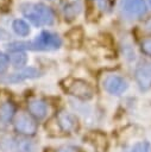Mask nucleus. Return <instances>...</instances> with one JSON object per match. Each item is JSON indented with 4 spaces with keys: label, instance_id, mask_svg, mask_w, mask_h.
I'll return each mask as SVG.
<instances>
[{
    "label": "nucleus",
    "instance_id": "nucleus-12",
    "mask_svg": "<svg viewBox=\"0 0 151 152\" xmlns=\"http://www.w3.org/2000/svg\"><path fill=\"white\" fill-rule=\"evenodd\" d=\"M81 8H82V5L80 1H74V2H70L65 6L64 8V15H65V19L68 20H73L80 12H81Z\"/></svg>",
    "mask_w": 151,
    "mask_h": 152
},
{
    "label": "nucleus",
    "instance_id": "nucleus-19",
    "mask_svg": "<svg viewBox=\"0 0 151 152\" xmlns=\"http://www.w3.org/2000/svg\"><path fill=\"white\" fill-rule=\"evenodd\" d=\"M55 152H80V150L71 145H63V146H59Z\"/></svg>",
    "mask_w": 151,
    "mask_h": 152
},
{
    "label": "nucleus",
    "instance_id": "nucleus-21",
    "mask_svg": "<svg viewBox=\"0 0 151 152\" xmlns=\"http://www.w3.org/2000/svg\"><path fill=\"white\" fill-rule=\"evenodd\" d=\"M149 1H150V5H151V0H149Z\"/></svg>",
    "mask_w": 151,
    "mask_h": 152
},
{
    "label": "nucleus",
    "instance_id": "nucleus-5",
    "mask_svg": "<svg viewBox=\"0 0 151 152\" xmlns=\"http://www.w3.org/2000/svg\"><path fill=\"white\" fill-rule=\"evenodd\" d=\"M136 81L141 90H147L151 87V63L140 62L136 68Z\"/></svg>",
    "mask_w": 151,
    "mask_h": 152
},
{
    "label": "nucleus",
    "instance_id": "nucleus-9",
    "mask_svg": "<svg viewBox=\"0 0 151 152\" xmlns=\"http://www.w3.org/2000/svg\"><path fill=\"white\" fill-rule=\"evenodd\" d=\"M39 74H40L39 70H37L36 68H26V69H23L18 72H14V74L10 75L7 77V81L11 82V83H18V82H21V81H25V80L38 77Z\"/></svg>",
    "mask_w": 151,
    "mask_h": 152
},
{
    "label": "nucleus",
    "instance_id": "nucleus-3",
    "mask_svg": "<svg viewBox=\"0 0 151 152\" xmlns=\"http://www.w3.org/2000/svg\"><path fill=\"white\" fill-rule=\"evenodd\" d=\"M64 89L68 94L81 100H89L93 97L94 94L92 86L81 78L67 80V84H64Z\"/></svg>",
    "mask_w": 151,
    "mask_h": 152
},
{
    "label": "nucleus",
    "instance_id": "nucleus-13",
    "mask_svg": "<svg viewBox=\"0 0 151 152\" xmlns=\"http://www.w3.org/2000/svg\"><path fill=\"white\" fill-rule=\"evenodd\" d=\"M12 28L13 31L18 34V36H27L30 33V26L27 25L26 21H24L23 19H15L12 24Z\"/></svg>",
    "mask_w": 151,
    "mask_h": 152
},
{
    "label": "nucleus",
    "instance_id": "nucleus-7",
    "mask_svg": "<svg viewBox=\"0 0 151 152\" xmlns=\"http://www.w3.org/2000/svg\"><path fill=\"white\" fill-rule=\"evenodd\" d=\"M55 120H56V124L59 127V129L65 133H70V132L75 131L77 127V119L73 114L64 112V110H61L56 115Z\"/></svg>",
    "mask_w": 151,
    "mask_h": 152
},
{
    "label": "nucleus",
    "instance_id": "nucleus-17",
    "mask_svg": "<svg viewBox=\"0 0 151 152\" xmlns=\"http://www.w3.org/2000/svg\"><path fill=\"white\" fill-rule=\"evenodd\" d=\"M8 65H10V58H8V56H6L5 53L0 52V74L4 72V71H6L7 68H8Z\"/></svg>",
    "mask_w": 151,
    "mask_h": 152
},
{
    "label": "nucleus",
    "instance_id": "nucleus-14",
    "mask_svg": "<svg viewBox=\"0 0 151 152\" xmlns=\"http://www.w3.org/2000/svg\"><path fill=\"white\" fill-rule=\"evenodd\" d=\"M27 62V56L23 51H15L11 55V63L14 68H23Z\"/></svg>",
    "mask_w": 151,
    "mask_h": 152
},
{
    "label": "nucleus",
    "instance_id": "nucleus-20",
    "mask_svg": "<svg viewBox=\"0 0 151 152\" xmlns=\"http://www.w3.org/2000/svg\"><path fill=\"white\" fill-rule=\"evenodd\" d=\"M145 30L149 31V32H151V18L146 20V23H145Z\"/></svg>",
    "mask_w": 151,
    "mask_h": 152
},
{
    "label": "nucleus",
    "instance_id": "nucleus-18",
    "mask_svg": "<svg viewBox=\"0 0 151 152\" xmlns=\"http://www.w3.org/2000/svg\"><path fill=\"white\" fill-rule=\"evenodd\" d=\"M141 51L149 56H151V38H146L140 43Z\"/></svg>",
    "mask_w": 151,
    "mask_h": 152
},
{
    "label": "nucleus",
    "instance_id": "nucleus-16",
    "mask_svg": "<svg viewBox=\"0 0 151 152\" xmlns=\"http://www.w3.org/2000/svg\"><path fill=\"white\" fill-rule=\"evenodd\" d=\"M131 152H150V144L147 141H139L133 145Z\"/></svg>",
    "mask_w": 151,
    "mask_h": 152
},
{
    "label": "nucleus",
    "instance_id": "nucleus-10",
    "mask_svg": "<svg viewBox=\"0 0 151 152\" xmlns=\"http://www.w3.org/2000/svg\"><path fill=\"white\" fill-rule=\"evenodd\" d=\"M29 112L37 119H43L46 115V104L42 100H31L27 104Z\"/></svg>",
    "mask_w": 151,
    "mask_h": 152
},
{
    "label": "nucleus",
    "instance_id": "nucleus-6",
    "mask_svg": "<svg viewBox=\"0 0 151 152\" xmlns=\"http://www.w3.org/2000/svg\"><path fill=\"white\" fill-rule=\"evenodd\" d=\"M121 8L131 17H141L146 13V4L144 0H121Z\"/></svg>",
    "mask_w": 151,
    "mask_h": 152
},
{
    "label": "nucleus",
    "instance_id": "nucleus-4",
    "mask_svg": "<svg viewBox=\"0 0 151 152\" xmlns=\"http://www.w3.org/2000/svg\"><path fill=\"white\" fill-rule=\"evenodd\" d=\"M14 128L21 134L33 135L37 132V124L30 115L25 113H19L14 120Z\"/></svg>",
    "mask_w": 151,
    "mask_h": 152
},
{
    "label": "nucleus",
    "instance_id": "nucleus-1",
    "mask_svg": "<svg viewBox=\"0 0 151 152\" xmlns=\"http://www.w3.org/2000/svg\"><path fill=\"white\" fill-rule=\"evenodd\" d=\"M61 38L51 32L44 31L42 32L33 42H13L8 44V50L12 52L21 51V50H56L61 46Z\"/></svg>",
    "mask_w": 151,
    "mask_h": 152
},
{
    "label": "nucleus",
    "instance_id": "nucleus-15",
    "mask_svg": "<svg viewBox=\"0 0 151 152\" xmlns=\"http://www.w3.org/2000/svg\"><path fill=\"white\" fill-rule=\"evenodd\" d=\"M13 113H14V108L11 103H4L0 108V118L4 120V121H8L12 119L13 116Z\"/></svg>",
    "mask_w": 151,
    "mask_h": 152
},
{
    "label": "nucleus",
    "instance_id": "nucleus-11",
    "mask_svg": "<svg viewBox=\"0 0 151 152\" xmlns=\"http://www.w3.org/2000/svg\"><path fill=\"white\" fill-rule=\"evenodd\" d=\"M89 140L97 152H103L107 148V139L100 132H93L89 135Z\"/></svg>",
    "mask_w": 151,
    "mask_h": 152
},
{
    "label": "nucleus",
    "instance_id": "nucleus-8",
    "mask_svg": "<svg viewBox=\"0 0 151 152\" xmlns=\"http://www.w3.org/2000/svg\"><path fill=\"white\" fill-rule=\"evenodd\" d=\"M103 88L113 95H120L127 89V82L120 76H109L103 82Z\"/></svg>",
    "mask_w": 151,
    "mask_h": 152
},
{
    "label": "nucleus",
    "instance_id": "nucleus-2",
    "mask_svg": "<svg viewBox=\"0 0 151 152\" xmlns=\"http://www.w3.org/2000/svg\"><path fill=\"white\" fill-rule=\"evenodd\" d=\"M21 12L36 26L52 25L55 21L54 12L44 4H23Z\"/></svg>",
    "mask_w": 151,
    "mask_h": 152
}]
</instances>
